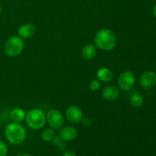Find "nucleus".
Listing matches in <instances>:
<instances>
[{"instance_id": "f257e3e1", "label": "nucleus", "mask_w": 156, "mask_h": 156, "mask_svg": "<svg viewBox=\"0 0 156 156\" xmlns=\"http://www.w3.org/2000/svg\"><path fill=\"white\" fill-rule=\"evenodd\" d=\"M94 42L98 48L110 51L114 50L117 45V37L111 29L103 28L98 30L94 35Z\"/></svg>"}, {"instance_id": "f03ea898", "label": "nucleus", "mask_w": 156, "mask_h": 156, "mask_svg": "<svg viewBox=\"0 0 156 156\" xmlns=\"http://www.w3.org/2000/svg\"><path fill=\"white\" fill-rule=\"evenodd\" d=\"M5 135L11 144L17 146L24 143L27 136V132L24 126L13 122L7 125L5 129Z\"/></svg>"}, {"instance_id": "7ed1b4c3", "label": "nucleus", "mask_w": 156, "mask_h": 156, "mask_svg": "<svg viewBox=\"0 0 156 156\" xmlns=\"http://www.w3.org/2000/svg\"><path fill=\"white\" fill-rule=\"evenodd\" d=\"M24 48V42L22 38L17 35L10 37L4 44V52L10 57L19 56Z\"/></svg>"}, {"instance_id": "20e7f679", "label": "nucleus", "mask_w": 156, "mask_h": 156, "mask_svg": "<svg viewBox=\"0 0 156 156\" xmlns=\"http://www.w3.org/2000/svg\"><path fill=\"white\" fill-rule=\"evenodd\" d=\"M25 120L27 126L30 129L36 130L44 127L47 122L45 113L41 109L37 108L31 109L27 114H26Z\"/></svg>"}, {"instance_id": "39448f33", "label": "nucleus", "mask_w": 156, "mask_h": 156, "mask_svg": "<svg viewBox=\"0 0 156 156\" xmlns=\"http://www.w3.org/2000/svg\"><path fill=\"white\" fill-rule=\"evenodd\" d=\"M46 119L50 127L54 130H59L63 127L65 119L63 114L59 110L50 109L46 114Z\"/></svg>"}, {"instance_id": "423d86ee", "label": "nucleus", "mask_w": 156, "mask_h": 156, "mask_svg": "<svg viewBox=\"0 0 156 156\" xmlns=\"http://www.w3.org/2000/svg\"><path fill=\"white\" fill-rule=\"evenodd\" d=\"M135 76L131 71L126 70L120 73L117 79L119 88L123 91H129L133 87L135 84Z\"/></svg>"}, {"instance_id": "0eeeda50", "label": "nucleus", "mask_w": 156, "mask_h": 156, "mask_svg": "<svg viewBox=\"0 0 156 156\" xmlns=\"http://www.w3.org/2000/svg\"><path fill=\"white\" fill-rule=\"evenodd\" d=\"M66 118L72 123H80L83 119V112L79 107L76 105H70L66 109Z\"/></svg>"}, {"instance_id": "6e6552de", "label": "nucleus", "mask_w": 156, "mask_h": 156, "mask_svg": "<svg viewBox=\"0 0 156 156\" xmlns=\"http://www.w3.org/2000/svg\"><path fill=\"white\" fill-rule=\"evenodd\" d=\"M140 84L142 88L149 89L156 84V74L152 71H146L140 76Z\"/></svg>"}, {"instance_id": "1a4fd4ad", "label": "nucleus", "mask_w": 156, "mask_h": 156, "mask_svg": "<svg viewBox=\"0 0 156 156\" xmlns=\"http://www.w3.org/2000/svg\"><path fill=\"white\" fill-rule=\"evenodd\" d=\"M18 33L22 39H28L34 36L36 34V27L34 24L30 23L23 24L18 27Z\"/></svg>"}, {"instance_id": "9d476101", "label": "nucleus", "mask_w": 156, "mask_h": 156, "mask_svg": "<svg viewBox=\"0 0 156 156\" xmlns=\"http://www.w3.org/2000/svg\"><path fill=\"white\" fill-rule=\"evenodd\" d=\"M59 136L65 142H69L76 140L78 136V132L73 126H67L59 129Z\"/></svg>"}, {"instance_id": "9b49d317", "label": "nucleus", "mask_w": 156, "mask_h": 156, "mask_svg": "<svg viewBox=\"0 0 156 156\" xmlns=\"http://www.w3.org/2000/svg\"><path fill=\"white\" fill-rule=\"evenodd\" d=\"M120 95V89L115 85H108L102 90V97L108 101H114Z\"/></svg>"}, {"instance_id": "f8f14e48", "label": "nucleus", "mask_w": 156, "mask_h": 156, "mask_svg": "<svg viewBox=\"0 0 156 156\" xmlns=\"http://www.w3.org/2000/svg\"><path fill=\"white\" fill-rule=\"evenodd\" d=\"M82 56L87 60H91L95 57L97 54V48L94 44H88L84 46L82 49Z\"/></svg>"}, {"instance_id": "ddd939ff", "label": "nucleus", "mask_w": 156, "mask_h": 156, "mask_svg": "<svg viewBox=\"0 0 156 156\" xmlns=\"http://www.w3.org/2000/svg\"><path fill=\"white\" fill-rule=\"evenodd\" d=\"M97 79L99 81H101L104 82H111L114 78V73L111 71L110 69L107 68V67H102L100 68L97 72Z\"/></svg>"}, {"instance_id": "4468645a", "label": "nucleus", "mask_w": 156, "mask_h": 156, "mask_svg": "<svg viewBox=\"0 0 156 156\" xmlns=\"http://www.w3.org/2000/svg\"><path fill=\"white\" fill-rule=\"evenodd\" d=\"M10 117L15 123H20L25 119L26 113L24 110L21 108H15L12 110L10 113Z\"/></svg>"}, {"instance_id": "2eb2a0df", "label": "nucleus", "mask_w": 156, "mask_h": 156, "mask_svg": "<svg viewBox=\"0 0 156 156\" xmlns=\"http://www.w3.org/2000/svg\"><path fill=\"white\" fill-rule=\"evenodd\" d=\"M129 102H130V105H132L133 107H134V108H139L143 105L144 99H143V96H142L141 94H134L130 97Z\"/></svg>"}, {"instance_id": "dca6fc26", "label": "nucleus", "mask_w": 156, "mask_h": 156, "mask_svg": "<svg viewBox=\"0 0 156 156\" xmlns=\"http://www.w3.org/2000/svg\"><path fill=\"white\" fill-rule=\"evenodd\" d=\"M56 136V133L54 132V129L52 128H47L44 129L41 134V138L44 142L47 143H50V142L53 141L54 137Z\"/></svg>"}, {"instance_id": "f3484780", "label": "nucleus", "mask_w": 156, "mask_h": 156, "mask_svg": "<svg viewBox=\"0 0 156 156\" xmlns=\"http://www.w3.org/2000/svg\"><path fill=\"white\" fill-rule=\"evenodd\" d=\"M52 142H53V144L54 145V146H57V147L60 149H62L63 148H65L66 146L65 143H64L65 141H64L59 136H56Z\"/></svg>"}, {"instance_id": "a211bd4d", "label": "nucleus", "mask_w": 156, "mask_h": 156, "mask_svg": "<svg viewBox=\"0 0 156 156\" xmlns=\"http://www.w3.org/2000/svg\"><path fill=\"white\" fill-rule=\"evenodd\" d=\"M101 88V81L98 79H93L89 84V88L92 91H98Z\"/></svg>"}, {"instance_id": "6ab92c4d", "label": "nucleus", "mask_w": 156, "mask_h": 156, "mask_svg": "<svg viewBox=\"0 0 156 156\" xmlns=\"http://www.w3.org/2000/svg\"><path fill=\"white\" fill-rule=\"evenodd\" d=\"M8 153L7 145L4 142L0 141V156H6Z\"/></svg>"}, {"instance_id": "aec40b11", "label": "nucleus", "mask_w": 156, "mask_h": 156, "mask_svg": "<svg viewBox=\"0 0 156 156\" xmlns=\"http://www.w3.org/2000/svg\"><path fill=\"white\" fill-rule=\"evenodd\" d=\"M62 156H77V155H76V152H74L73 151H66V152H64V153L62 154Z\"/></svg>"}, {"instance_id": "412c9836", "label": "nucleus", "mask_w": 156, "mask_h": 156, "mask_svg": "<svg viewBox=\"0 0 156 156\" xmlns=\"http://www.w3.org/2000/svg\"><path fill=\"white\" fill-rule=\"evenodd\" d=\"M152 14H153L154 16L156 18V5H155V6H154L153 9H152Z\"/></svg>"}, {"instance_id": "4be33fe9", "label": "nucleus", "mask_w": 156, "mask_h": 156, "mask_svg": "<svg viewBox=\"0 0 156 156\" xmlns=\"http://www.w3.org/2000/svg\"><path fill=\"white\" fill-rule=\"evenodd\" d=\"M18 156H30V155H28V154H27V153H21V154H20V155H18Z\"/></svg>"}, {"instance_id": "5701e85b", "label": "nucleus", "mask_w": 156, "mask_h": 156, "mask_svg": "<svg viewBox=\"0 0 156 156\" xmlns=\"http://www.w3.org/2000/svg\"><path fill=\"white\" fill-rule=\"evenodd\" d=\"M1 14H2V6L1 5H0V15H1Z\"/></svg>"}, {"instance_id": "b1692460", "label": "nucleus", "mask_w": 156, "mask_h": 156, "mask_svg": "<svg viewBox=\"0 0 156 156\" xmlns=\"http://www.w3.org/2000/svg\"><path fill=\"white\" fill-rule=\"evenodd\" d=\"M2 123V120H1V117H0V125H1Z\"/></svg>"}]
</instances>
